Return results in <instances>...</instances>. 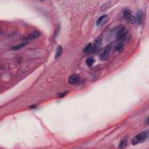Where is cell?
<instances>
[{"mask_svg": "<svg viewBox=\"0 0 149 149\" xmlns=\"http://www.w3.org/2000/svg\"><path fill=\"white\" fill-rule=\"evenodd\" d=\"M149 136V131H143L140 132L139 134H137L136 136H135L134 137L132 140V143L133 145L137 144L138 143H140L145 142L146 139L148 138Z\"/></svg>", "mask_w": 149, "mask_h": 149, "instance_id": "obj_1", "label": "cell"}, {"mask_svg": "<svg viewBox=\"0 0 149 149\" xmlns=\"http://www.w3.org/2000/svg\"><path fill=\"white\" fill-rule=\"evenodd\" d=\"M122 14L124 18L128 21V22L130 23H135L136 22V18L132 15L131 11L128 9H125L123 10Z\"/></svg>", "mask_w": 149, "mask_h": 149, "instance_id": "obj_2", "label": "cell"}, {"mask_svg": "<svg viewBox=\"0 0 149 149\" xmlns=\"http://www.w3.org/2000/svg\"><path fill=\"white\" fill-rule=\"evenodd\" d=\"M127 35V29L124 26H122L121 28H119L118 31L116 33V38L118 40H124L126 38Z\"/></svg>", "mask_w": 149, "mask_h": 149, "instance_id": "obj_3", "label": "cell"}, {"mask_svg": "<svg viewBox=\"0 0 149 149\" xmlns=\"http://www.w3.org/2000/svg\"><path fill=\"white\" fill-rule=\"evenodd\" d=\"M79 79H80V76L79 74H74L69 77L68 82L71 85H74V84H76L79 81Z\"/></svg>", "mask_w": 149, "mask_h": 149, "instance_id": "obj_4", "label": "cell"}, {"mask_svg": "<svg viewBox=\"0 0 149 149\" xmlns=\"http://www.w3.org/2000/svg\"><path fill=\"white\" fill-rule=\"evenodd\" d=\"M110 54V49L109 48H106L103 52H102L100 55V60L102 61H105L108 58V56Z\"/></svg>", "mask_w": 149, "mask_h": 149, "instance_id": "obj_5", "label": "cell"}, {"mask_svg": "<svg viewBox=\"0 0 149 149\" xmlns=\"http://www.w3.org/2000/svg\"><path fill=\"white\" fill-rule=\"evenodd\" d=\"M40 33L38 31H35V32L32 33L30 35H29L28 36L26 37V39L29 40H32V39H35V38H38L40 36Z\"/></svg>", "mask_w": 149, "mask_h": 149, "instance_id": "obj_6", "label": "cell"}, {"mask_svg": "<svg viewBox=\"0 0 149 149\" xmlns=\"http://www.w3.org/2000/svg\"><path fill=\"white\" fill-rule=\"evenodd\" d=\"M107 20V15H103L100 17L97 21V26H101L103 25Z\"/></svg>", "mask_w": 149, "mask_h": 149, "instance_id": "obj_7", "label": "cell"}, {"mask_svg": "<svg viewBox=\"0 0 149 149\" xmlns=\"http://www.w3.org/2000/svg\"><path fill=\"white\" fill-rule=\"evenodd\" d=\"M101 41H102L101 37H99V38H97V39H96L95 43H94V47H93V50H94V51H96L97 50H98L99 48H100L101 44Z\"/></svg>", "mask_w": 149, "mask_h": 149, "instance_id": "obj_8", "label": "cell"}, {"mask_svg": "<svg viewBox=\"0 0 149 149\" xmlns=\"http://www.w3.org/2000/svg\"><path fill=\"white\" fill-rule=\"evenodd\" d=\"M26 44H27L26 42H23V43H21V44L12 47V50H18L22 49L23 47H25L26 46Z\"/></svg>", "mask_w": 149, "mask_h": 149, "instance_id": "obj_9", "label": "cell"}, {"mask_svg": "<svg viewBox=\"0 0 149 149\" xmlns=\"http://www.w3.org/2000/svg\"><path fill=\"white\" fill-rule=\"evenodd\" d=\"M62 52V47L60 46H58V47L57 49V51H56L55 58H58V57H60L61 55Z\"/></svg>", "mask_w": 149, "mask_h": 149, "instance_id": "obj_10", "label": "cell"}, {"mask_svg": "<svg viewBox=\"0 0 149 149\" xmlns=\"http://www.w3.org/2000/svg\"><path fill=\"white\" fill-rule=\"evenodd\" d=\"M92 44H91V43H89V44L87 45V46L85 47V49H83V52H85V53H88V52H89L90 51L92 50Z\"/></svg>", "mask_w": 149, "mask_h": 149, "instance_id": "obj_11", "label": "cell"}, {"mask_svg": "<svg viewBox=\"0 0 149 149\" xmlns=\"http://www.w3.org/2000/svg\"><path fill=\"white\" fill-rule=\"evenodd\" d=\"M143 19V13L141 11H138L137 13V18H136V21L139 23H140L142 21Z\"/></svg>", "mask_w": 149, "mask_h": 149, "instance_id": "obj_12", "label": "cell"}, {"mask_svg": "<svg viewBox=\"0 0 149 149\" xmlns=\"http://www.w3.org/2000/svg\"><path fill=\"white\" fill-rule=\"evenodd\" d=\"M127 143H128V140H127V139H125L122 140L121 142L120 143H119V148H120V149L125 148V147L127 146Z\"/></svg>", "mask_w": 149, "mask_h": 149, "instance_id": "obj_13", "label": "cell"}, {"mask_svg": "<svg viewBox=\"0 0 149 149\" xmlns=\"http://www.w3.org/2000/svg\"><path fill=\"white\" fill-rule=\"evenodd\" d=\"M94 63V59L92 58V57H90V58H88L86 60V64L88 66H92Z\"/></svg>", "mask_w": 149, "mask_h": 149, "instance_id": "obj_14", "label": "cell"}, {"mask_svg": "<svg viewBox=\"0 0 149 149\" xmlns=\"http://www.w3.org/2000/svg\"><path fill=\"white\" fill-rule=\"evenodd\" d=\"M123 49H124V46L122 43H119V44H118L115 47L116 50L119 51V52H120V51H122L123 50Z\"/></svg>", "mask_w": 149, "mask_h": 149, "instance_id": "obj_15", "label": "cell"}]
</instances>
